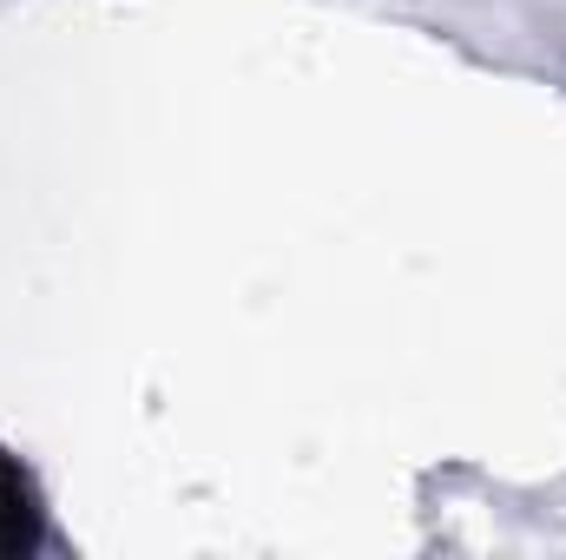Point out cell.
<instances>
[{
    "instance_id": "6da1fadb",
    "label": "cell",
    "mask_w": 566,
    "mask_h": 560,
    "mask_svg": "<svg viewBox=\"0 0 566 560\" xmlns=\"http://www.w3.org/2000/svg\"><path fill=\"white\" fill-rule=\"evenodd\" d=\"M40 541V501H33V481L0 455V554H20Z\"/></svg>"
}]
</instances>
